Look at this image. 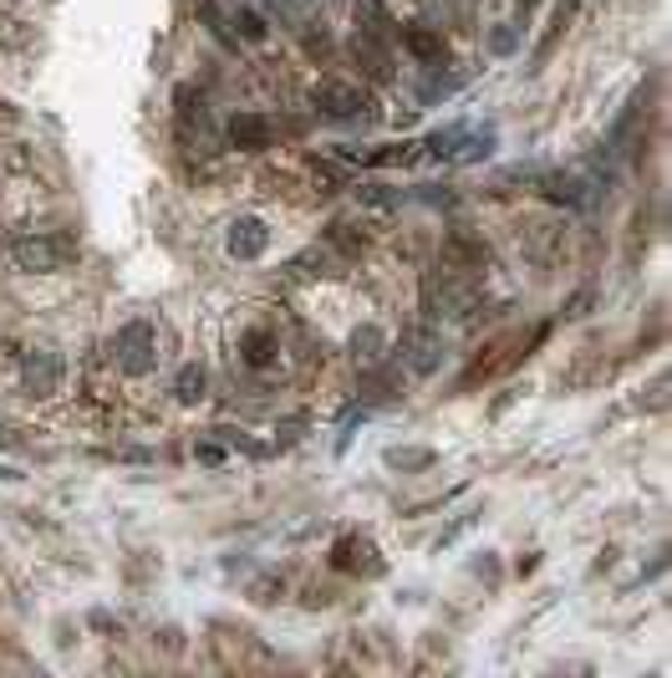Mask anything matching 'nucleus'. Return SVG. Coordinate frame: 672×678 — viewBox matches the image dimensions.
Masks as SVG:
<instances>
[{"label": "nucleus", "instance_id": "f257e3e1", "mask_svg": "<svg viewBox=\"0 0 672 678\" xmlns=\"http://www.w3.org/2000/svg\"><path fill=\"white\" fill-rule=\"evenodd\" d=\"M107 353H113V363L128 372V378H148V372L159 368V326L143 322V317L128 326H117V337Z\"/></svg>", "mask_w": 672, "mask_h": 678}, {"label": "nucleus", "instance_id": "f03ea898", "mask_svg": "<svg viewBox=\"0 0 672 678\" xmlns=\"http://www.w3.org/2000/svg\"><path fill=\"white\" fill-rule=\"evenodd\" d=\"M77 255V245L67 235H15L11 240V266L31 271V276H51Z\"/></svg>", "mask_w": 672, "mask_h": 678}, {"label": "nucleus", "instance_id": "7ed1b4c3", "mask_svg": "<svg viewBox=\"0 0 672 678\" xmlns=\"http://www.w3.org/2000/svg\"><path fill=\"white\" fill-rule=\"evenodd\" d=\"M316 107L336 123H351V118H362L367 107H372V97H367L357 82H336V77H326L322 88H316Z\"/></svg>", "mask_w": 672, "mask_h": 678}, {"label": "nucleus", "instance_id": "20e7f679", "mask_svg": "<svg viewBox=\"0 0 672 678\" xmlns=\"http://www.w3.org/2000/svg\"><path fill=\"white\" fill-rule=\"evenodd\" d=\"M439 357H443L439 337H433V332H424V326H413V332H403V337H397V363H403L408 372H418V378L439 368Z\"/></svg>", "mask_w": 672, "mask_h": 678}, {"label": "nucleus", "instance_id": "39448f33", "mask_svg": "<svg viewBox=\"0 0 672 678\" xmlns=\"http://www.w3.org/2000/svg\"><path fill=\"white\" fill-rule=\"evenodd\" d=\"M224 138H230L234 148H270V138H276V128H270V118L265 113H234L230 128H224Z\"/></svg>", "mask_w": 672, "mask_h": 678}, {"label": "nucleus", "instance_id": "423d86ee", "mask_svg": "<svg viewBox=\"0 0 672 678\" xmlns=\"http://www.w3.org/2000/svg\"><path fill=\"white\" fill-rule=\"evenodd\" d=\"M265 245H270L265 220H234L230 225V255L234 261H255V255H265Z\"/></svg>", "mask_w": 672, "mask_h": 678}, {"label": "nucleus", "instance_id": "0eeeda50", "mask_svg": "<svg viewBox=\"0 0 672 678\" xmlns=\"http://www.w3.org/2000/svg\"><path fill=\"white\" fill-rule=\"evenodd\" d=\"M336 572H378V561H372V541H362V536H341L332 551Z\"/></svg>", "mask_w": 672, "mask_h": 678}, {"label": "nucleus", "instance_id": "6e6552de", "mask_svg": "<svg viewBox=\"0 0 672 678\" xmlns=\"http://www.w3.org/2000/svg\"><path fill=\"white\" fill-rule=\"evenodd\" d=\"M276 353H280V342H276V332H270V326H255V332L245 337V363H250V368L276 363Z\"/></svg>", "mask_w": 672, "mask_h": 678}, {"label": "nucleus", "instance_id": "1a4fd4ad", "mask_svg": "<svg viewBox=\"0 0 672 678\" xmlns=\"http://www.w3.org/2000/svg\"><path fill=\"white\" fill-rule=\"evenodd\" d=\"M433 449H387V464L403 474H418V470H433Z\"/></svg>", "mask_w": 672, "mask_h": 678}, {"label": "nucleus", "instance_id": "9d476101", "mask_svg": "<svg viewBox=\"0 0 672 678\" xmlns=\"http://www.w3.org/2000/svg\"><path fill=\"white\" fill-rule=\"evenodd\" d=\"M403 46H408L413 57H424V61H433L443 51V42L433 36V31H424V26H408V31H403Z\"/></svg>", "mask_w": 672, "mask_h": 678}, {"label": "nucleus", "instance_id": "9b49d317", "mask_svg": "<svg viewBox=\"0 0 672 678\" xmlns=\"http://www.w3.org/2000/svg\"><path fill=\"white\" fill-rule=\"evenodd\" d=\"M205 383H209V378H205V368H199V363H189V368L178 372L174 393H178V399H184V403H199V399H205Z\"/></svg>", "mask_w": 672, "mask_h": 678}, {"label": "nucleus", "instance_id": "f8f14e48", "mask_svg": "<svg viewBox=\"0 0 672 678\" xmlns=\"http://www.w3.org/2000/svg\"><path fill=\"white\" fill-rule=\"evenodd\" d=\"M26 388L31 393H51V388H57V363H51V357H36L26 368Z\"/></svg>", "mask_w": 672, "mask_h": 678}, {"label": "nucleus", "instance_id": "ddd939ff", "mask_svg": "<svg viewBox=\"0 0 672 678\" xmlns=\"http://www.w3.org/2000/svg\"><path fill=\"white\" fill-rule=\"evenodd\" d=\"M545 194H551V199H566V205H581V199H586V194H581V179H576V174L545 179Z\"/></svg>", "mask_w": 672, "mask_h": 678}, {"label": "nucleus", "instance_id": "4468645a", "mask_svg": "<svg viewBox=\"0 0 672 678\" xmlns=\"http://www.w3.org/2000/svg\"><path fill=\"white\" fill-rule=\"evenodd\" d=\"M15 46H26V21L0 11V51H15Z\"/></svg>", "mask_w": 672, "mask_h": 678}, {"label": "nucleus", "instance_id": "2eb2a0df", "mask_svg": "<svg viewBox=\"0 0 672 678\" xmlns=\"http://www.w3.org/2000/svg\"><path fill=\"white\" fill-rule=\"evenodd\" d=\"M362 388H367V393H362V399H372V403H382V399H393V388H397V383H393V378H367V383H362Z\"/></svg>", "mask_w": 672, "mask_h": 678}, {"label": "nucleus", "instance_id": "dca6fc26", "mask_svg": "<svg viewBox=\"0 0 672 678\" xmlns=\"http://www.w3.org/2000/svg\"><path fill=\"white\" fill-rule=\"evenodd\" d=\"M240 31H245L250 42H260V36H265V21L255 11H245V15H240Z\"/></svg>", "mask_w": 672, "mask_h": 678}, {"label": "nucleus", "instance_id": "f3484780", "mask_svg": "<svg viewBox=\"0 0 672 678\" xmlns=\"http://www.w3.org/2000/svg\"><path fill=\"white\" fill-rule=\"evenodd\" d=\"M520 5H525V11H530V5H535V0H520Z\"/></svg>", "mask_w": 672, "mask_h": 678}]
</instances>
